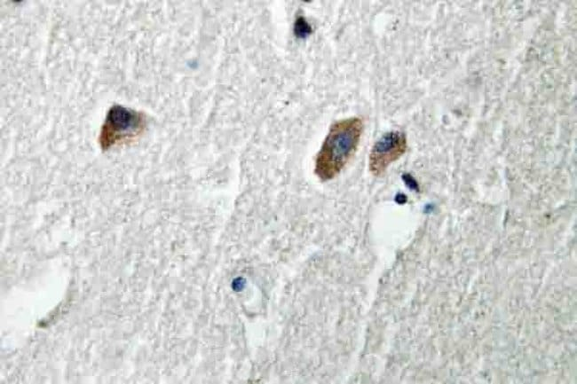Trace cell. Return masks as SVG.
I'll return each mask as SVG.
<instances>
[{
	"instance_id": "obj_1",
	"label": "cell",
	"mask_w": 577,
	"mask_h": 384,
	"mask_svg": "<svg viewBox=\"0 0 577 384\" xmlns=\"http://www.w3.org/2000/svg\"><path fill=\"white\" fill-rule=\"evenodd\" d=\"M363 121L353 116L334 122L315 158L314 173L321 181L335 178L355 154Z\"/></svg>"
},
{
	"instance_id": "obj_2",
	"label": "cell",
	"mask_w": 577,
	"mask_h": 384,
	"mask_svg": "<svg viewBox=\"0 0 577 384\" xmlns=\"http://www.w3.org/2000/svg\"><path fill=\"white\" fill-rule=\"evenodd\" d=\"M146 119L143 113L114 105L107 112L101 127L99 143L102 150L128 143L138 137L146 129Z\"/></svg>"
},
{
	"instance_id": "obj_3",
	"label": "cell",
	"mask_w": 577,
	"mask_h": 384,
	"mask_svg": "<svg viewBox=\"0 0 577 384\" xmlns=\"http://www.w3.org/2000/svg\"><path fill=\"white\" fill-rule=\"evenodd\" d=\"M407 149L405 133L399 130L386 132L373 145L368 157V168L375 176H382L388 167L399 160Z\"/></svg>"
},
{
	"instance_id": "obj_4",
	"label": "cell",
	"mask_w": 577,
	"mask_h": 384,
	"mask_svg": "<svg viewBox=\"0 0 577 384\" xmlns=\"http://www.w3.org/2000/svg\"><path fill=\"white\" fill-rule=\"evenodd\" d=\"M295 33L299 37H304L311 33V27L304 18H298L295 23Z\"/></svg>"
}]
</instances>
